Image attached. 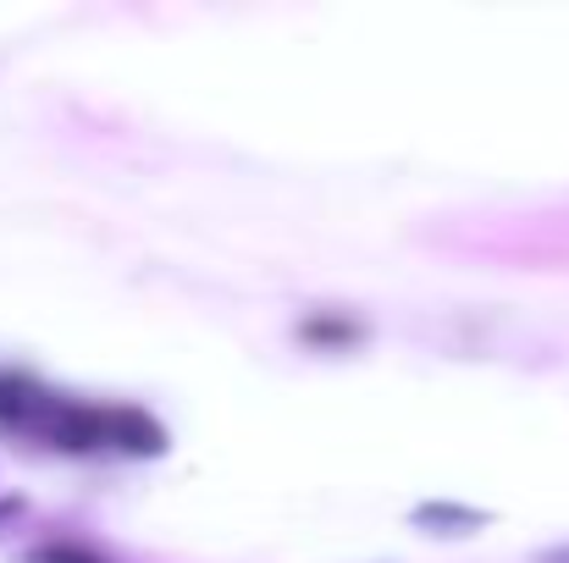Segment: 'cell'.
<instances>
[{"label": "cell", "mask_w": 569, "mask_h": 563, "mask_svg": "<svg viewBox=\"0 0 569 563\" xmlns=\"http://www.w3.org/2000/svg\"><path fill=\"white\" fill-rule=\"evenodd\" d=\"M0 431L33 436L61 453H128V459H161L167 425L150 409L133 403H78L67 392H50L44 381L22 371H0Z\"/></svg>", "instance_id": "6da1fadb"}, {"label": "cell", "mask_w": 569, "mask_h": 563, "mask_svg": "<svg viewBox=\"0 0 569 563\" xmlns=\"http://www.w3.org/2000/svg\"><path fill=\"white\" fill-rule=\"evenodd\" d=\"M366 338H371V326L360 315H343V310H316V315L299 321V343L316 349V354H349Z\"/></svg>", "instance_id": "7a4b0ae2"}, {"label": "cell", "mask_w": 569, "mask_h": 563, "mask_svg": "<svg viewBox=\"0 0 569 563\" xmlns=\"http://www.w3.org/2000/svg\"><path fill=\"white\" fill-rule=\"evenodd\" d=\"M415 531H431V536H470L487 525V509H470V503H448V497H431L409 514Z\"/></svg>", "instance_id": "3957f363"}, {"label": "cell", "mask_w": 569, "mask_h": 563, "mask_svg": "<svg viewBox=\"0 0 569 563\" xmlns=\"http://www.w3.org/2000/svg\"><path fill=\"white\" fill-rule=\"evenodd\" d=\"M22 563H111V559L83 547V542H44V547H28Z\"/></svg>", "instance_id": "277c9868"}, {"label": "cell", "mask_w": 569, "mask_h": 563, "mask_svg": "<svg viewBox=\"0 0 569 563\" xmlns=\"http://www.w3.org/2000/svg\"><path fill=\"white\" fill-rule=\"evenodd\" d=\"M531 563H569V542H565V547H548V553H537Z\"/></svg>", "instance_id": "5b68a950"}]
</instances>
